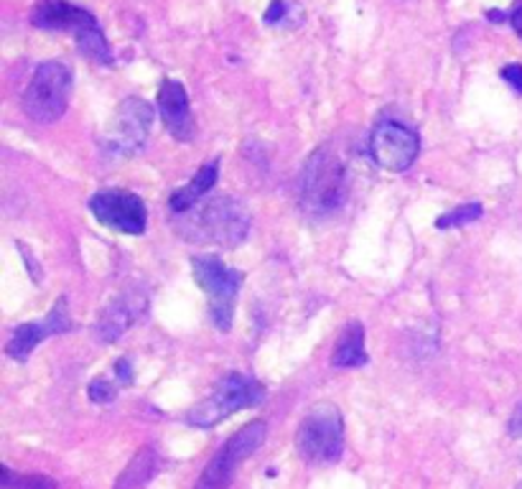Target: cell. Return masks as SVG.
Listing matches in <instances>:
<instances>
[{"label":"cell","instance_id":"obj_23","mask_svg":"<svg viewBox=\"0 0 522 489\" xmlns=\"http://www.w3.org/2000/svg\"><path fill=\"white\" fill-rule=\"evenodd\" d=\"M286 11H289V3L286 0H273L270 3V8L265 11V24H278L280 18H286Z\"/></svg>","mask_w":522,"mask_h":489},{"label":"cell","instance_id":"obj_6","mask_svg":"<svg viewBox=\"0 0 522 489\" xmlns=\"http://www.w3.org/2000/svg\"><path fill=\"white\" fill-rule=\"evenodd\" d=\"M71 95V71L62 61H46L33 71L26 92H24V112L33 123H56L69 108Z\"/></svg>","mask_w":522,"mask_h":489},{"label":"cell","instance_id":"obj_2","mask_svg":"<svg viewBox=\"0 0 522 489\" xmlns=\"http://www.w3.org/2000/svg\"><path fill=\"white\" fill-rule=\"evenodd\" d=\"M349 196V174L339 154L321 146L308 155L301 171V210L314 217L324 220L342 210Z\"/></svg>","mask_w":522,"mask_h":489},{"label":"cell","instance_id":"obj_16","mask_svg":"<svg viewBox=\"0 0 522 489\" xmlns=\"http://www.w3.org/2000/svg\"><path fill=\"white\" fill-rule=\"evenodd\" d=\"M370 362L367 350H365V326L359 322H352L339 336L334 354H331V367L337 370H352V367H365Z\"/></svg>","mask_w":522,"mask_h":489},{"label":"cell","instance_id":"obj_27","mask_svg":"<svg viewBox=\"0 0 522 489\" xmlns=\"http://www.w3.org/2000/svg\"><path fill=\"white\" fill-rule=\"evenodd\" d=\"M517 489H522V482H520V484H517Z\"/></svg>","mask_w":522,"mask_h":489},{"label":"cell","instance_id":"obj_13","mask_svg":"<svg viewBox=\"0 0 522 489\" xmlns=\"http://www.w3.org/2000/svg\"><path fill=\"white\" fill-rule=\"evenodd\" d=\"M158 110L164 118L166 130L179 140V143H192L196 136V123H194L192 105H189V92L186 87L176 80H166L158 89Z\"/></svg>","mask_w":522,"mask_h":489},{"label":"cell","instance_id":"obj_21","mask_svg":"<svg viewBox=\"0 0 522 489\" xmlns=\"http://www.w3.org/2000/svg\"><path fill=\"white\" fill-rule=\"evenodd\" d=\"M115 398H118V388H115V382H110L108 378H95L90 382V400H92V403L108 406Z\"/></svg>","mask_w":522,"mask_h":489},{"label":"cell","instance_id":"obj_19","mask_svg":"<svg viewBox=\"0 0 522 489\" xmlns=\"http://www.w3.org/2000/svg\"><path fill=\"white\" fill-rule=\"evenodd\" d=\"M481 204L479 202H467V204H459L456 210L446 212V214H441L439 220H436V227L439 230H454V227H464V224L477 222L481 217Z\"/></svg>","mask_w":522,"mask_h":489},{"label":"cell","instance_id":"obj_22","mask_svg":"<svg viewBox=\"0 0 522 489\" xmlns=\"http://www.w3.org/2000/svg\"><path fill=\"white\" fill-rule=\"evenodd\" d=\"M502 80H505L517 95H522V64H508V67L502 70Z\"/></svg>","mask_w":522,"mask_h":489},{"label":"cell","instance_id":"obj_8","mask_svg":"<svg viewBox=\"0 0 522 489\" xmlns=\"http://www.w3.org/2000/svg\"><path fill=\"white\" fill-rule=\"evenodd\" d=\"M153 108L140 98H128L110 118V126L102 136V154L110 158H128L138 154L151 133Z\"/></svg>","mask_w":522,"mask_h":489},{"label":"cell","instance_id":"obj_11","mask_svg":"<svg viewBox=\"0 0 522 489\" xmlns=\"http://www.w3.org/2000/svg\"><path fill=\"white\" fill-rule=\"evenodd\" d=\"M64 332H71V319H69L67 296H59L54 308L49 311V316L43 322H28L15 326L14 334L8 339L5 352L15 362H26L28 357H31V352L36 350L43 339H49V336L54 334H64Z\"/></svg>","mask_w":522,"mask_h":489},{"label":"cell","instance_id":"obj_26","mask_svg":"<svg viewBox=\"0 0 522 489\" xmlns=\"http://www.w3.org/2000/svg\"><path fill=\"white\" fill-rule=\"evenodd\" d=\"M509 21H512V26H515V31H517V36L522 39V5H517V8L512 11Z\"/></svg>","mask_w":522,"mask_h":489},{"label":"cell","instance_id":"obj_9","mask_svg":"<svg viewBox=\"0 0 522 489\" xmlns=\"http://www.w3.org/2000/svg\"><path fill=\"white\" fill-rule=\"evenodd\" d=\"M418 154H421V138L408 126L395 120H383L372 127L370 155L380 168H385L390 174H403L415 164Z\"/></svg>","mask_w":522,"mask_h":489},{"label":"cell","instance_id":"obj_14","mask_svg":"<svg viewBox=\"0 0 522 489\" xmlns=\"http://www.w3.org/2000/svg\"><path fill=\"white\" fill-rule=\"evenodd\" d=\"M31 24L46 31H71L77 36L82 28L97 24V18L69 0H36L31 11Z\"/></svg>","mask_w":522,"mask_h":489},{"label":"cell","instance_id":"obj_20","mask_svg":"<svg viewBox=\"0 0 522 489\" xmlns=\"http://www.w3.org/2000/svg\"><path fill=\"white\" fill-rule=\"evenodd\" d=\"M0 476H3V489H56V482L52 476L14 475L8 466L0 469Z\"/></svg>","mask_w":522,"mask_h":489},{"label":"cell","instance_id":"obj_5","mask_svg":"<svg viewBox=\"0 0 522 489\" xmlns=\"http://www.w3.org/2000/svg\"><path fill=\"white\" fill-rule=\"evenodd\" d=\"M262 398H265V388L261 382H255L248 375H240V372H227L214 385V392L206 398L204 403H199L189 410L186 423L194 428H212L242 408L258 406Z\"/></svg>","mask_w":522,"mask_h":489},{"label":"cell","instance_id":"obj_7","mask_svg":"<svg viewBox=\"0 0 522 489\" xmlns=\"http://www.w3.org/2000/svg\"><path fill=\"white\" fill-rule=\"evenodd\" d=\"M268 426L265 420H250L248 426H242L237 434L227 438V444L212 456V462L206 464V469L199 476L194 489H230L237 475V466L250 459L258 448L265 444Z\"/></svg>","mask_w":522,"mask_h":489},{"label":"cell","instance_id":"obj_12","mask_svg":"<svg viewBox=\"0 0 522 489\" xmlns=\"http://www.w3.org/2000/svg\"><path fill=\"white\" fill-rule=\"evenodd\" d=\"M146 311V294L138 288H128L118 294L108 306L100 311L95 329L102 342H118L120 336L138 322V316Z\"/></svg>","mask_w":522,"mask_h":489},{"label":"cell","instance_id":"obj_10","mask_svg":"<svg viewBox=\"0 0 522 489\" xmlns=\"http://www.w3.org/2000/svg\"><path fill=\"white\" fill-rule=\"evenodd\" d=\"M90 212L95 214L97 222L123 235H143L148 224V210L143 199L120 189H108L92 196Z\"/></svg>","mask_w":522,"mask_h":489},{"label":"cell","instance_id":"obj_15","mask_svg":"<svg viewBox=\"0 0 522 489\" xmlns=\"http://www.w3.org/2000/svg\"><path fill=\"white\" fill-rule=\"evenodd\" d=\"M217 179H220V158L204 164V166L194 174L192 182L184 183L181 189H176V192L171 194V199H168L171 212H174V214H184V212L194 210V207L204 199V194H209V192L214 189Z\"/></svg>","mask_w":522,"mask_h":489},{"label":"cell","instance_id":"obj_24","mask_svg":"<svg viewBox=\"0 0 522 489\" xmlns=\"http://www.w3.org/2000/svg\"><path fill=\"white\" fill-rule=\"evenodd\" d=\"M508 434L512 436V438H522V403L515 408V413H512V418H509Z\"/></svg>","mask_w":522,"mask_h":489},{"label":"cell","instance_id":"obj_17","mask_svg":"<svg viewBox=\"0 0 522 489\" xmlns=\"http://www.w3.org/2000/svg\"><path fill=\"white\" fill-rule=\"evenodd\" d=\"M156 469H158V454L153 451V447H140L123 469V475L118 476L115 489H143L153 479Z\"/></svg>","mask_w":522,"mask_h":489},{"label":"cell","instance_id":"obj_3","mask_svg":"<svg viewBox=\"0 0 522 489\" xmlns=\"http://www.w3.org/2000/svg\"><path fill=\"white\" fill-rule=\"evenodd\" d=\"M296 448L299 456L308 464L339 462L344 451V420L339 408L331 403L311 408L299 423Z\"/></svg>","mask_w":522,"mask_h":489},{"label":"cell","instance_id":"obj_4","mask_svg":"<svg viewBox=\"0 0 522 489\" xmlns=\"http://www.w3.org/2000/svg\"><path fill=\"white\" fill-rule=\"evenodd\" d=\"M192 273L196 286L209 296V316L220 332H230L234 319V301L245 280L242 270H234L214 255H194Z\"/></svg>","mask_w":522,"mask_h":489},{"label":"cell","instance_id":"obj_18","mask_svg":"<svg viewBox=\"0 0 522 489\" xmlns=\"http://www.w3.org/2000/svg\"><path fill=\"white\" fill-rule=\"evenodd\" d=\"M74 39H77V49H80L90 61H95V64H112V49L108 39H105L100 24L82 28Z\"/></svg>","mask_w":522,"mask_h":489},{"label":"cell","instance_id":"obj_1","mask_svg":"<svg viewBox=\"0 0 522 489\" xmlns=\"http://www.w3.org/2000/svg\"><path fill=\"white\" fill-rule=\"evenodd\" d=\"M250 224L252 217L242 202L234 196H214L181 214L179 232L194 242H212L217 248L233 250L248 240Z\"/></svg>","mask_w":522,"mask_h":489},{"label":"cell","instance_id":"obj_25","mask_svg":"<svg viewBox=\"0 0 522 489\" xmlns=\"http://www.w3.org/2000/svg\"><path fill=\"white\" fill-rule=\"evenodd\" d=\"M115 372H118V378H120L123 385H130V382H133V370H130V362H128V360H118Z\"/></svg>","mask_w":522,"mask_h":489}]
</instances>
